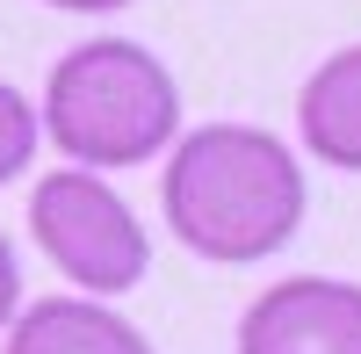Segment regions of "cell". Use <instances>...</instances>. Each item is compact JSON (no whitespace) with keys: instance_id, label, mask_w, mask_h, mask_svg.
<instances>
[{"instance_id":"1","label":"cell","mask_w":361,"mask_h":354,"mask_svg":"<svg viewBox=\"0 0 361 354\" xmlns=\"http://www.w3.org/2000/svg\"><path fill=\"white\" fill-rule=\"evenodd\" d=\"M159 202L188 253L217 260V268H246V260H267L296 239L304 166L289 159L282 138L253 123H202L195 138L173 145Z\"/></svg>"},{"instance_id":"2","label":"cell","mask_w":361,"mask_h":354,"mask_svg":"<svg viewBox=\"0 0 361 354\" xmlns=\"http://www.w3.org/2000/svg\"><path fill=\"white\" fill-rule=\"evenodd\" d=\"M44 130L73 166H145L180 130V87L145 44L94 37L51 66Z\"/></svg>"},{"instance_id":"3","label":"cell","mask_w":361,"mask_h":354,"mask_svg":"<svg viewBox=\"0 0 361 354\" xmlns=\"http://www.w3.org/2000/svg\"><path fill=\"white\" fill-rule=\"evenodd\" d=\"M29 231H37L44 260L66 282H80L87 297H123L145 282L152 246L145 224L130 217V202L116 195L94 166H58L29 188Z\"/></svg>"},{"instance_id":"4","label":"cell","mask_w":361,"mask_h":354,"mask_svg":"<svg viewBox=\"0 0 361 354\" xmlns=\"http://www.w3.org/2000/svg\"><path fill=\"white\" fill-rule=\"evenodd\" d=\"M238 354H361V282L296 275L238 318Z\"/></svg>"},{"instance_id":"5","label":"cell","mask_w":361,"mask_h":354,"mask_svg":"<svg viewBox=\"0 0 361 354\" xmlns=\"http://www.w3.org/2000/svg\"><path fill=\"white\" fill-rule=\"evenodd\" d=\"M296 130L318 152V166L361 173V44L333 51L296 94Z\"/></svg>"},{"instance_id":"6","label":"cell","mask_w":361,"mask_h":354,"mask_svg":"<svg viewBox=\"0 0 361 354\" xmlns=\"http://www.w3.org/2000/svg\"><path fill=\"white\" fill-rule=\"evenodd\" d=\"M8 354H152V340L87 297H44L8 318Z\"/></svg>"},{"instance_id":"7","label":"cell","mask_w":361,"mask_h":354,"mask_svg":"<svg viewBox=\"0 0 361 354\" xmlns=\"http://www.w3.org/2000/svg\"><path fill=\"white\" fill-rule=\"evenodd\" d=\"M37 138H44V123H37V109H29V94L0 80V188L37 159Z\"/></svg>"},{"instance_id":"8","label":"cell","mask_w":361,"mask_h":354,"mask_svg":"<svg viewBox=\"0 0 361 354\" xmlns=\"http://www.w3.org/2000/svg\"><path fill=\"white\" fill-rule=\"evenodd\" d=\"M22 311V268H15V246L8 231H0V333H8V318Z\"/></svg>"},{"instance_id":"9","label":"cell","mask_w":361,"mask_h":354,"mask_svg":"<svg viewBox=\"0 0 361 354\" xmlns=\"http://www.w3.org/2000/svg\"><path fill=\"white\" fill-rule=\"evenodd\" d=\"M51 8H73V15H109V8H130V0H51Z\"/></svg>"}]
</instances>
